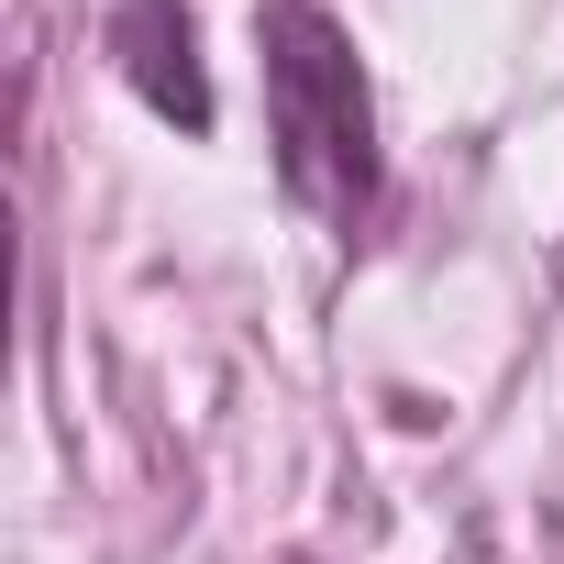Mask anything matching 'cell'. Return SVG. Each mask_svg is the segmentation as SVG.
<instances>
[{
	"label": "cell",
	"mask_w": 564,
	"mask_h": 564,
	"mask_svg": "<svg viewBox=\"0 0 564 564\" xmlns=\"http://www.w3.org/2000/svg\"><path fill=\"white\" fill-rule=\"evenodd\" d=\"M254 56H265V133H276L289 199L355 232L377 210V100H366L355 34L322 0H254Z\"/></svg>",
	"instance_id": "cell-1"
},
{
	"label": "cell",
	"mask_w": 564,
	"mask_h": 564,
	"mask_svg": "<svg viewBox=\"0 0 564 564\" xmlns=\"http://www.w3.org/2000/svg\"><path fill=\"white\" fill-rule=\"evenodd\" d=\"M100 45L122 56V78L144 89L155 122L210 133V78H199V23H188V0H111V34H100Z\"/></svg>",
	"instance_id": "cell-2"
}]
</instances>
